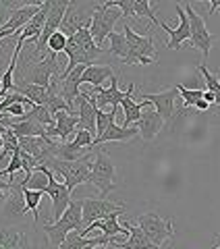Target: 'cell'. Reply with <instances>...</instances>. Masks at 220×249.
<instances>
[{
    "label": "cell",
    "mask_w": 220,
    "mask_h": 249,
    "mask_svg": "<svg viewBox=\"0 0 220 249\" xmlns=\"http://www.w3.org/2000/svg\"><path fill=\"white\" fill-rule=\"evenodd\" d=\"M85 224H83V208H81V199L79 201H71V206L67 208V212L62 214V218L54 224H44V232L48 235V245L50 249H58L65 239L71 232H83Z\"/></svg>",
    "instance_id": "cell-1"
},
{
    "label": "cell",
    "mask_w": 220,
    "mask_h": 249,
    "mask_svg": "<svg viewBox=\"0 0 220 249\" xmlns=\"http://www.w3.org/2000/svg\"><path fill=\"white\" fill-rule=\"evenodd\" d=\"M93 158H96V154H88L85 158L73 160V162L52 158L50 162H46V166H48L56 177H60V181H65L69 191H73L75 187H79L83 183H90Z\"/></svg>",
    "instance_id": "cell-2"
},
{
    "label": "cell",
    "mask_w": 220,
    "mask_h": 249,
    "mask_svg": "<svg viewBox=\"0 0 220 249\" xmlns=\"http://www.w3.org/2000/svg\"><path fill=\"white\" fill-rule=\"evenodd\" d=\"M62 69L58 65V54H44L42 60L37 62H31L29 69H25V73H23V79L25 83H34V85H42V88H50V83L54 77L62 75Z\"/></svg>",
    "instance_id": "cell-3"
},
{
    "label": "cell",
    "mask_w": 220,
    "mask_h": 249,
    "mask_svg": "<svg viewBox=\"0 0 220 249\" xmlns=\"http://www.w3.org/2000/svg\"><path fill=\"white\" fill-rule=\"evenodd\" d=\"M121 17H123L121 9H114V6H108V4H93V17H92L90 31L93 36V42H96L100 48L106 37L112 34L114 23Z\"/></svg>",
    "instance_id": "cell-4"
},
{
    "label": "cell",
    "mask_w": 220,
    "mask_h": 249,
    "mask_svg": "<svg viewBox=\"0 0 220 249\" xmlns=\"http://www.w3.org/2000/svg\"><path fill=\"white\" fill-rule=\"evenodd\" d=\"M137 227L146 232V237L152 241L154 245L162 247L164 241H168L175 237V227H172V218L164 220L158 214L154 212H147V214H141L137 216Z\"/></svg>",
    "instance_id": "cell-5"
},
{
    "label": "cell",
    "mask_w": 220,
    "mask_h": 249,
    "mask_svg": "<svg viewBox=\"0 0 220 249\" xmlns=\"http://www.w3.org/2000/svg\"><path fill=\"white\" fill-rule=\"evenodd\" d=\"M114 178H116V166H114V162L108 158V154L96 152V158H93V164H92L90 183L96 185L98 191L102 193V197H104V196H108V193L116 187Z\"/></svg>",
    "instance_id": "cell-6"
},
{
    "label": "cell",
    "mask_w": 220,
    "mask_h": 249,
    "mask_svg": "<svg viewBox=\"0 0 220 249\" xmlns=\"http://www.w3.org/2000/svg\"><path fill=\"white\" fill-rule=\"evenodd\" d=\"M37 170H44L46 175H48V187H46V196L52 199V216H54V222H58L62 214L67 212V208L71 206V191L69 187L65 185V181H58L56 175L52 173V170L46 166V164H40Z\"/></svg>",
    "instance_id": "cell-7"
},
{
    "label": "cell",
    "mask_w": 220,
    "mask_h": 249,
    "mask_svg": "<svg viewBox=\"0 0 220 249\" xmlns=\"http://www.w3.org/2000/svg\"><path fill=\"white\" fill-rule=\"evenodd\" d=\"M67 0H52V6H50V13H48V19H46V25L42 29V36L37 37V42L34 44V54L31 58H37V54H42L46 48H48V40L60 31V25L65 21V15H67V9H69Z\"/></svg>",
    "instance_id": "cell-8"
},
{
    "label": "cell",
    "mask_w": 220,
    "mask_h": 249,
    "mask_svg": "<svg viewBox=\"0 0 220 249\" xmlns=\"http://www.w3.org/2000/svg\"><path fill=\"white\" fill-rule=\"evenodd\" d=\"M81 208H83L85 229H88L90 224L98 222V220H104V218L112 216V214H123L125 212V204H112V201H108L104 197H85V199H81Z\"/></svg>",
    "instance_id": "cell-9"
},
{
    "label": "cell",
    "mask_w": 220,
    "mask_h": 249,
    "mask_svg": "<svg viewBox=\"0 0 220 249\" xmlns=\"http://www.w3.org/2000/svg\"><path fill=\"white\" fill-rule=\"evenodd\" d=\"M185 13L187 17H189V27H191V40H189V46H193V48H198L203 58H208V54L212 50V42H214V36L208 31L206 27V21H203L198 13L193 11V6L187 2L185 4Z\"/></svg>",
    "instance_id": "cell-10"
},
{
    "label": "cell",
    "mask_w": 220,
    "mask_h": 249,
    "mask_svg": "<svg viewBox=\"0 0 220 249\" xmlns=\"http://www.w3.org/2000/svg\"><path fill=\"white\" fill-rule=\"evenodd\" d=\"M19 147L23 152H27L37 162V166H40V164L50 162L52 158H56L58 142H54L50 137H21Z\"/></svg>",
    "instance_id": "cell-11"
},
{
    "label": "cell",
    "mask_w": 220,
    "mask_h": 249,
    "mask_svg": "<svg viewBox=\"0 0 220 249\" xmlns=\"http://www.w3.org/2000/svg\"><path fill=\"white\" fill-rule=\"evenodd\" d=\"M177 15H179V25L177 27H170L166 23L160 21V27L164 31H168V42H166V48L168 50H179L185 42L189 44L191 40V27H189V17L185 13V6L177 4Z\"/></svg>",
    "instance_id": "cell-12"
},
{
    "label": "cell",
    "mask_w": 220,
    "mask_h": 249,
    "mask_svg": "<svg viewBox=\"0 0 220 249\" xmlns=\"http://www.w3.org/2000/svg\"><path fill=\"white\" fill-rule=\"evenodd\" d=\"M92 93L96 96V108L98 110H104V112H110V110H119L121 102L127 96V91H123L119 88V77H112L110 79V88L104 89V88H93Z\"/></svg>",
    "instance_id": "cell-13"
},
{
    "label": "cell",
    "mask_w": 220,
    "mask_h": 249,
    "mask_svg": "<svg viewBox=\"0 0 220 249\" xmlns=\"http://www.w3.org/2000/svg\"><path fill=\"white\" fill-rule=\"evenodd\" d=\"M92 17H93V11L83 9V6L77 2H71L67 9V15H65V21H62V25H60V31L67 37L75 36L79 29L92 25Z\"/></svg>",
    "instance_id": "cell-14"
},
{
    "label": "cell",
    "mask_w": 220,
    "mask_h": 249,
    "mask_svg": "<svg viewBox=\"0 0 220 249\" xmlns=\"http://www.w3.org/2000/svg\"><path fill=\"white\" fill-rule=\"evenodd\" d=\"M54 121H56V124L46 129V135H48L50 139L58 137L60 143H67L69 137L71 135H77V131H79V116H77V114H71L67 110H60L58 114H54Z\"/></svg>",
    "instance_id": "cell-15"
},
{
    "label": "cell",
    "mask_w": 220,
    "mask_h": 249,
    "mask_svg": "<svg viewBox=\"0 0 220 249\" xmlns=\"http://www.w3.org/2000/svg\"><path fill=\"white\" fill-rule=\"evenodd\" d=\"M179 96L177 85L170 89L164 91H156V93H141V100L144 102H150L154 106V110L158 112L164 121H170L172 114H175V98Z\"/></svg>",
    "instance_id": "cell-16"
},
{
    "label": "cell",
    "mask_w": 220,
    "mask_h": 249,
    "mask_svg": "<svg viewBox=\"0 0 220 249\" xmlns=\"http://www.w3.org/2000/svg\"><path fill=\"white\" fill-rule=\"evenodd\" d=\"M125 37L131 46V52L137 54L141 58H150V60H158V52H156V46H154V37L152 36H139L131 29V25H125L123 29Z\"/></svg>",
    "instance_id": "cell-17"
},
{
    "label": "cell",
    "mask_w": 220,
    "mask_h": 249,
    "mask_svg": "<svg viewBox=\"0 0 220 249\" xmlns=\"http://www.w3.org/2000/svg\"><path fill=\"white\" fill-rule=\"evenodd\" d=\"M162 127H164V119L154 110V106L146 108L144 114H141V119L137 121V129H139V135L144 142H152V139L162 131Z\"/></svg>",
    "instance_id": "cell-18"
},
{
    "label": "cell",
    "mask_w": 220,
    "mask_h": 249,
    "mask_svg": "<svg viewBox=\"0 0 220 249\" xmlns=\"http://www.w3.org/2000/svg\"><path fill=\"white\" fill-rule=\"evenodd\" d=\"M23 189H25L23 183L13 185L11 196L2 208V216L9 218V220H17V218H23L27 214V204H25V193H23Z\"/></svg>",
    "instance_id": "cell-19"
},
{
    "label": "cell",
    "mask_w": 220,
    "mask_h": 249,
    "mask_svg": "<svg viewBox=\"0 0 220 249\" xmlns=\"http://www.w3.org/2000/svg\"><path fill=\"white\" fill-rule=\"evenodd\" d=\"M77 106V116H79V131H90L93 135L96 133V119H98V108L93 106L88 98L81 96L75 100Z\"/></svg>",
    "instance_id": "cell-20"
},
{
    "label": "cell",
    "mask_w": 220,
    "mask_h": 249,
    "mask_svg": "<svg viewBox=\"0 0 220 249\" xmlns=\"http://www.w3.org/2000/svg\"><path fill=\"white\" fill-rule=\"evenodd\" d=\"M133 91H135V85L129 83L127 88V96H125V100L121 102V108L125 112V121H123V127H131L133 123H137L141 119V114H144V108H150L152 104L150 102H133Z\"/></svg>",
    "instance_id": "cell-21"
},
{
    "label": "cell",
    "mask_w": 220,
    "mask_h": 249,
    "mask_svg": "<svg viewBox=\"0 0 220 249\" xmlns=\"http://www.w3.org/2000/svg\"><path fill=\"white\" fill-rule=\"evenodd\" d=\"M123 227L129 231V239L119 241V243H112L114 247H119V249H160L158 245H154L152 241L146 237V232L139 227H135V224L125 222Z\"/></svg>",
    "instance_id": "cell-22"
},
{
    "label": "cell",
    "mask_w": 220,
    "mask_h": 249,
    "mask_svg": "<svg viewBox=\"0 0 220 249\" xmlns=\"http://www.w3.org/2000/svg\"><path fill=\"white\" fill-rule=\"evenodd\" d=\"M139 135V129L137 127H121V124L112 123L110 127L104 131V135H100L93 139V145H100V143H110V142H131Z\"/></svg>",
    "instance_id": "cell-23"
},
{
    "label": "cell",
    "mask_w": 220,
    "mask_h": 249,
    "mask_svg": "<svg viewBox=\"0 0 220 249\" xmlns=\"http://www.w3.org/2000/svg\"><path fill=\"white\" fill-rule=\"evenodd\" d=\"M119 216H121V214H112V216L104 218V220H98V222L90 224V227L81 232V237H85V235H88V232H92L93 229H100V231H102V235H106V237H119V235H127L129 231L125 229L123 224L119 222Z\"/></svg>",
    "instance_id": "cell-24"
},
{
    "label": "cell",
    "mask_w": 220,
    "mask_h": 249,
    "mask_svg": "<svg viewBox=\"0 0 220 249\" xmlns=\"http://www.w3.org/2000/svg\"><path fill=\"white\" fill-rule=\"evenodd\" d=\"M15 91L23 93L27 100H31L36 106H46L48 104V98H50V89L48 88H42V85H34V83H15Z\"/></svg>",
    "instance_id": "cell-25"
},
{
    "label": "cell",
    "mask_w": 220,
    "mask_h": 249,
    "mask_svg": "<svg viewBox=\"0 0 220 249\" xmlns=\"http://www.w3.org/2000/svg\"><path fill=\"white\" fill-rule=\"evenodd\" d=\"M46 129L48 127H44V124L36 123V121H29V119H19L11 124V131L19 139L21 137H48L46 135Z\"/></svg>",
    "instance_id": "cell-26"
},
{
    "label": "cell",
    "mask_w": 220,
    "mask_h": 249,
    "mask_svg": "<svg viewBox=\"0 0 220 249\" xmlns=\"http://www.w3.org/2000/svg\"><path fill=\"white\" fill-rule=\"evenodd\" d=\"M112 77H114L112 67L92 65V67L85 69V73L81 77V83H90V85H93V88H102V83H104L106 79H112Z\"/></svg>",
    "instance_id": "cell-27"
},
{
    "label": "cell",
    "mask_w": 220,
    "mask_h": 249,
    "mask_svg": "<svg viewBox=\"0 0 220 249\" xmlns=\"http://www.w3.org/2000/svg\"><path fill=\"white\" fill-rule=\"evenodd\" d=\"M108 42H110V48H108V54H112V56H116L121 62H125L129 58L131 54V46L127 42V37H125V34H116V31H112V34L108 36Z\"/></svg>",
    "instance_id": "cell-28"
},
{
    "label": "cell",
    "mask_w": 220,
    "mask_h": 249,
    "mask_svg": "<svg viewBox=\"0 0 220 249\" xmlns=\"http://www.w3.org/2000/svg\"><path fill=\"white\" fill-rule=\"evenodd\" d=\"M23 193H25L27 210L34 214V224H40V201L46 196V191H36V189H27V187H25Z\"/></svg>",
    "instance_id": "cell-29"
},
{
    "label": "cell",
    "mask_w": 220,
    "mask_h": 249,
    "mask_svg": "<svg viewBox=\"0 0 220 249\" xmlns=\"http://www.w3.org/2000/svg\"><path fill=\"white\" fill-rule=\"evenodd\" d=\"M25 235L15 229H0V249H19Z\"/></svg>",
    "instance_id": "cell-30"
},
{
    "label": "cell",
    "mask_w": 220,
    "mask_h": 249,
    "mask_svg": "<svg viewBox=\"0 0 220 249\" xmlns=\"http://www.w3.org/2000/svg\"><path fill=\"white\" fill-rule=\"evenodd\" d=\"M23 119H29V121H36V123H40L44 124V127H54L56 124V121H54V116L50 114V110L46 106H34L31 110L23 116Z\"/></svg>",
    "instance_id": "cell-31"
},
{
    "label": "cell",
    "mask_w": 220,
    "mask_h": 249,
    "mask_svg": "<svg viewBox=\"0 0 220 249\" xmlns=\"http://www.w3.org/2000/svg\"><path fill=\"white\" fill-rule=\"evenodd\" d=\"M133 17H146V19H150L154 25L160 27V21L156 17L150 0H133Z\"/></svg>",
    "instance_id": "cell-32"
},
{
    "label": "cell",
    "mask_w": 220,
    "mask_h": 249,
    "mask_svg": "<svg viewBox=\"0 0 220 249\" xmlns=\"http://www.w3.org/2000/svg\"><path fill=\"white\" fill-rule=\"evenodd\" d=\"M198 71L203 75V81H206V89L214 93V96H216V104L220 106V79H218L216 75H212V73L208 71L206 65H200Z\"/></svg>",
    "instance_id": "cell-33"
},
{
    "label": "cell",
    "mask_w": 220,
    "mask_h": 249,
    "mask_svg": "<svg viewBox=\"0 0 220 249\" xmlns=\"http://www.w3.org/2000/svg\"><path fill=\"white\" fill-rule=\"evenodd\" d=\"M25 2H13V0H0V29H4V25L13 17V13L21 9Z\"/></svg>",
    "instance_id": "cell-34"
},
{
    "label": "cell",
    "mask_w": 220,
    "mask_h": 249,
    "mask_svg": "<svg viewBox=\"0 0 220 249\" xmlns=\"http://www.w3.org/2000/svg\"><path fill=\"white\" fill-rule=\"evenodd\" d=\"M177 89H179V96L185 100V108H191L200 100H203V91H206V89H187L185 85H177Z\"/></svg>",
    "instance_id": "cell-35"
},
{
    "label": "cell",
    "mask_w": 220,
    "mask_h": 249,
    "mask_svg": "<svg viewBox=\"0 0 220 249\" xmlns=\"http://www.w3.org/2000/svg\"><path fill=\"white\" fill-rule=\"evenodd\" d=\"M19 170H23V162H21V150H17L13 156H11V162H9V166H6L4 170H0V178H4V177H11V185H13V178L15 175L19 173Z\"/></svg>",
    "instance_id": "cell-36"
},
{
    "label": "cell",
    "mask_w": 220,
    "mask_h": 249,
    "mask_svg": "<svg viewBox=\"0 0 220 249\" xmlns=\"http://www.w3.org/2000/svg\"><path fill=\"white\" fill-rule=\"evenodd\" d=\"M114 116H116V110H110V112L98 110V119H96V137L104 135V131L114 123Z\"/></svg>",
    "instance_id": "cell-37"
},
{
    "label": "cell",
    "mask_w": 220,
    "mask_h": 249,
    "mask_svg": "<svg viewBox=\"0 0 220 249\" xmlns=\"http://www.w3.org/2000/svg\"><path fill=\"white\" fill-rule=\"evenodd\" d=\"M67 42H69V37L62 34V31H56V34H54L50 40H48V50H50V54H60V52H65Z\"/></svg>",
    "instance_id": "cell-38"
},
{
    "label": "cell",
    "mask_w": 220,
    "mask_h": 249,
    "mask_svg": "<svg viewBox=\"0 0 220 249\" xmlns=\"http://www.w3.org/2000/svg\"><path fill=\"white\" fill-rule=\"evenodd\" d=\"M93 137L90 131H77V135L73 137V143L77 147H81V150H93Z\"/></svg>",
    "instance_id": "cell-39"
},
{
    "label": "cell",
    "mask_w": 220,
    "mask_h": 249,
    "mask_svg": "<svg viewBox=\"0 0 220 249\" xmlns=\"http://www.w3.org/2000/svg\"><path fill=\"white\" fill-rule=\"evenodd\" d=\"M208 6H210V9H208V15H214V13L220 9V0H210Z\"/></svg>",
    "instance_id": "cell-40"
},
{
    "label": "cell",
    "mask_w": 220,
    "mask_h": 249,
    "mask_svg": "<svg viewBox=\"0 0 220 249\" xmlns=\"http://www.w3.org/2000/svg\"><path fill=\"white\" fill-rule=\"evenodd\" d=\"M9 37H13L11 31H6V29H0V44H2L4 40H9Z\"/></svg>",
    "instance_id": "cell-41"
},
{
    "label": "cell",
    "mask_w": 220,
    "mask_h": 249,
    "mask_svg": "<svg viewBox=\"0 0 220 249\" xmlns=\"http://www.w3.org/2000/svg\"><path fill=\"white\" fill-rule=\"evenodd\" d=\"M6 199H9V196H6V191L0 189V212H2V208H4V204H6Z\"/></svg>",
    "instance_id": "cell-42"
},
{
    "label": "cell",
    "mask_w": 220,
    "mask_h": 249,
    "mask_svg": "<svg viewBox=\"0 0 220 249\" xmlns=\"http://www.w3.org/2000/svg\"><path fill=\"white\" fill-rule=\"evenodd\" d=\"M193 108H198V110H208V108H210V104L206 102V100H200V102L195 104Z\"/></svg>",
    "instance_id": "cell-43"
},
{
    "label": "cell",
    "mask_w": 220,
    "mask_h": 249,
    "mask_svg": "<svg viewBox=\"0 0 220 249\" xmlns=\"http://www.w3.org/2000/svg\"><path fill=\"white\" fill-rule=\"evenodd\" d=\"M0 189L6 191V189H13V185L9 181H4V178H0Z\"/></svg>",
    "instance_id": "cell-44"
},
{
    "label": "cell",
    "mask_w": 220,
    "mask_h": 249,
    "mask_svg": "<svg viewBox=\"0 0 220 249\" xmlns=\"http://www.w3.org/2000/svg\"><path fill=\"white\" fill-rule=\"evenodd\" d=\"M25 241H27V237L23 239V243H21V247H19V249H31V247H27V245H25Z\"/></svg>",
    "instance_id": "cell-45"
},
{
    "label": "cell",
    "mask_w": 220,
    "mask_h": 249,
    "mask_svg": "<svg viewBox=\"0 0 220 249\" xmlns=\"http://www.w3.org/2000/svg\"><path fill=\"white\" fill-rule=\"evenodd\" d=\"M93 249H108L106 245H98V247H93Z\"/></svg>",
    "instance_id": "cell-46"
}]
</instances>
